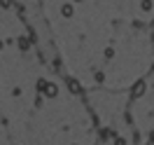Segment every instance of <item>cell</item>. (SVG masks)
Masks as SVG:
<instances>
[{"instance_id":"cell-9","label":"cell","mask_w":154,"mask_h":145,"mask_svg":"<svg viewBox=\"0 0 154 145\" xmlns=\"http://www.w3.org/2000/svg\"><path fill=\"white\" fill-rule=\"evenodd\" d=\"M149 138H152V143H154V131H152V134H149Z\"/></svg>"},{"instance_id":"cell-7","label":"cell","mask_w":154,"mask_h":145,"mask_svg":"<svg viewBox=\"0 0 154 145\" xmlns=\"http://www.w3.org/2000/svg\"><path fill=\"white\" fill-rule=\"evenodd\" d=\"M0 5H2V7H10V5H12V0H0Z\"/></svg>"},{"instance_id":"cell-6","label":"cell","mask_w":154,"mask_h":145,"mask_svg":"<svg viewBox=\"0 0 154 145\" xmlns=\"http://www.w3.org/2000/svg\"><path fill=\"white\" fill-rule=\"evenodd\" d=\"M19 47H21V49H28V47H30V40H28V38H19Z\"/></svg>"},{"instance_id":"cell-10","label":"cell","mask_w":154,"mask_h":145,"mask_svg":"<svg viewBox=\"0 0 154 145\" xmlns=\"http://www.w3.org/2000/svg\"><path fill=\"white\" fill-rule=\"evenodd\" d=\"M0 49H2V40H0Z\"/></svg>"},{"instance_id":"cell-3","label":"cell","mask_w":154,"mask_h":145,"mask_svg":"<svg viewBox=\"0 0 154 145\" xmlns=\"http://www.w3.org/2000/svg\"><path fill=\"white\" fill-rule=\"evenodd\" d=\"M61 14H63L66 19H70V17L75 14V7H72V5H61Z\"/></svg>"},{"instance_id":"cell-4","label":"cell","mask_w":154,"mask_h":145,"mask_svg":"<svg viewBox=\"0 0 154 145\" xmlns=\"http://www.w3.org/2000/svg\"><path fill=\"white\" fill-rule=\"evenodd\" d=\"M68 89H70V91H72V94H79V91H82V87H79V82H77V80H68Z\"/></svg>"},{"instance_id":"cell-2","label":"cell","mask_w":154,"mask_h":145,"mask_svg":"<svg viewBox=\"0 0 154 145\" xmlns=\"http://www.w3.org/2000/svg\"><path fill=\"white\" fill-rule=\"evenodd\" d=\"M42 91H45V96H47V98H54L58 94V87L54 84V82H47V87L42 89Z\"/></svg>"},{"instance_id":"cell-1","label":"cell","mask_w":154,"mask_h":145,"mask_svg":"<svg viewBox=\"0 0 154 145\" xmlns=\"http://www.w3.org/2000/svg\"><path fill=\"white\" fill-rule=\"evenodd\" d=\"M145 91H147V84H145L143 80H138L133 87H131V98H140V96L145 94Z\"/></svg>"},{"instance_id":"cell-5","label":"cell","mask_w":154,"mask_h":145,"mask_svg":"<svg viewBox=\"0 0 154 145\" xmlns=\"http://www.w3.org/2000/svg\"><path fill=\"white\" fill-rule=\"evenodd\" d=\"M152 7H154L152 0H143V2H140V10L143 12H152Z\"/></svg>"},{"instance_id":"cell-8","label":"cell","mask_w":154,"mask_h":145,"mask_svg":"<svg viewBox=\"0 0 154 145\" xmlns=\"http://www.w3.org/2000/svg\"><path fill=\"white\" fill-rule=\"evenodd\" d=\"M115 145H126V140H124V138H117V140H115Z\"/></svg>"}]
</instances>
